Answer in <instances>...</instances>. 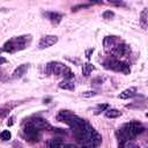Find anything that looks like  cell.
Wrapping results in <instances>:
<instances>
[{"mask_svg": "<svg viewBox=\"0 0 148 148\" xmlns=\"http://www.w3.org/2000/svg\"><path fill=\"white\" fill-rule=\"evenodd\" d=\"M143 131H145V127L139 121L133 120V121H128V123L124 124L118 131V135H120L118 139L119 140V147H124L127 141H130L131 139L141 134Z\"/></svg>", "mask_w": 148, "mask_h": 148, "instance_id": "6da1fadb", "label": "cell"}, {"mask_svg": "<svg viewBox=\"0 0 148 148\" xmlns=\"http://www.w3.org/2000/svg\"><path fill=\"white\" fill-rule=\"evenodd\" d=\"M31 42V35H22L16 36L7 40L2 46V52L14 53L16 51H21L28 47V45Z\"/></svg>", "mask_w": 148, "mask_h": 148, "instance_id": "7a4b0ae2", "label": "cell"}, {"mask_svg": "<svg viewBox=\"0 0 148 148\" xmlns=\"http://www.w3.org/2000/svg\"><path fill=\"white\" fill-rule=\"evenodd\" d=\"M69 72H71L69 67L66 66L65 64L60 62V61H50L45 66V73L47 75L53 74L57 76H64L65 77Z\"/></svg>", "mask_w": 148, "mask_h": 148, "instance_id": "3957f363", "label": "cell"}, {"mask_svg": "<svg viewBox=\"0 0 148 148\" xmlns=\"http://www.w3.org/2000/svg\"><path fill=\"white\" fill-rule=\"evenodd\" d=\"M103 65L106 69H111V71H114V72H120V73H124V74H128L130 73V67L127 64L118 60L117 58L114 57H109L106 58L104 61H103Z\"/></svg>", "mask_w": 148, "mask_h": 148, "instance_id": "277c9868", "label": "cell"}, {"mask_svg": "<svg viewBox=\"0 0 148 148\" xmlns=\"http://www.w3.org/2000/svg\"><path fill=\"white\" fill-rule=\"evenodd\" d=\"M102 142V135L91 126L88 127V134H87V140L83 147L86 148H95L99 146Z\"/></svg>", "mask_w": 148, "mask_h": 148, "instance_id": "5b68a950", "label": "cell"}, {"mask_svg": "<svg viewBox=\"0 0 148 148\" xmlns=\"http://www.w3.org/2000/svg\"><path fill=\"white\" fill-rule=\"evenodd\" d=\"M23 134L25 139L31 142H37L40 138V131L29 121H27L23 126Z\"/></svg>", "mask_w": 148, "mask_h": 148, "instance_id": "8992f818", "label": "cell"}, {"mask_svg": "<svg viewBox=\"0 0 148 148\" xmlns=\"http://www.w3.org/2000/svg\"><path fill=\"white\" fill-rule=\"evenodd\" d=\"M58 43V37L54 36V35H46L44 37L40 38L39 43H38V49L39 50H44V49H47L54 44Z\"/></svg>", "mask_w": 148, "mask_h": 148, "instance_id": "52a82bcc", "label": "cell"}, {"mask_svg": "<svg viewBox=\"0 0 148 148\" xmlns=\"http://www.w3.org/2000/svg\"><path fill=\"white\" fill-rule=\"evenodd\" d=\"M118 43H119V40L116 38V36H106V37L104 38V40H103L104 51H105L106 53L111 54Z\"/></svg>", "mask_w": 148, "mask_h": 148, "instance_id": "ba28073f", "label": "cell"}, {"mask_svg": "<svg viewBox=\"0 0 148 148\" xmlns=\"http://www.w3.org/2000/svg\"><path fill=\"white\" fill-rule=\"evenodd\" d=\"M29 123H31L35 127H37L39 131H43V130H53L52 128V126L45 120V119H43V118H40V117H35V118H31L30 120H29Z\"/></svg>", "mask_w": 148, "mask_h": 148, "instance_id": "9c48e42d", "label": "cell"}, {"mask_svg": "<svg viewBox=\"0 0 148 148\" xmlns=\"http://www.w3.org/2000/svg\"><path fill=\"white\" fill-rule=\"evenodd\" d=\"M28 68H29V64H22V65H20V66L13 72L12 79H20V77H22V76L25 74V72H27Z\"/></svg>", "mask_w": 148, "mask_h": 148, "instance_id": "30bf717a", "label": "cell"}, {"mask_svg": "<svg viewBox=\"0 0 148 148\" xmlns=\"http://www.w3.org/2000/svg\"><path fill=\"white\" fill-rule=\"evenodd\" d=\"M136 91H138V89H136L135 87H130V88L123 90V91L118 95V98H121V99L131 98V97H133V96L136 95Z\"/></svg>", "mask_w": 148, "mask_h": 148, "instance_id": "8fae6325", "label": "cell"}, {"mask_svg": "<svg viewBox=\"0 0 148 148\" xmlns=\"http://www.w3.org/2000/svg\"><path fill=\"white\" fill-rule=\"evenodd\" d=\"M44 15L47 17V20H50L53 24H58L61 18H62V15L59 14V13H56V12H46L44 13Z\"/></svg>", "mask_w": 148, "mask_h": 148, "instance_id": "7c38bea8", "label": "cell"}, {"mask_svg": "<svg viewBox=\"0 0 148 148\" xmlns=\"http://www.w3.org/2000/svg\"><path fill=\"white\" fill-rule=\"evenodd\" d=\"M47 146H49V148H64L65 143H64L62 139H60V138H52L49 140Z\"/></svg>", "mask_w": 148, "mask_h": 148, "instance_id": "4fadbf2b", "label": "cell"}, {"mask_svg": "<svg viewBox=\"0 0 148 148\" xmlns=\"http://www.w3.org/2000/svg\"><path fill=\"white\" fill-rule=\"evenodd\" d=\"M75 113H73L72 111H69V110H61L59 113H58V116H57V119L59 120V121H61V123H66V120L67 119H69L72 116H74Z\"/></svg>", "mask_w": 148, "mask_h": 148, "instance_id": "5bb4252c", "label": "cell"}, {"mask_svg": "<svg viewBox=\"0 0 148 148\" xmlns=\"http://www.w3.org/2000/svg\"><path fill=\"white\" fill-rule=\"evenodd\" d=\"M59 88L60 89H65V90H74L75 89V86L73 83L72 80H66L64 79L60 83H59Z\"/></svg>", "mask_w": 148, "mask_h": 148, "instance_id": "9a60e30c", "label": "cell"}, {"mask_svg": "<svg viewBox=\"0 0 148 148\" xmlns=\"http://www.w3.org/2000/svg\"><path fill=\"white\" fill-rule=\"evenodd\" d=\"M105 117L106 118H111V119H113V118H118V117H120L121 116V111H119V110H117V109H108L106 111H105Z\"/></svg>", "mask_w": 148, "mask_h": 148, "instance_id": "2e32d148", "label": "cell"}, {"mask_svg": "<svg viewBox=\"0 0 148 148\" xmlns=\"http://www.w3.org/2000/svg\"><path fill=\"white\" fill-rule=\"evenodd\" d=\"M140 23L143 28L148 27V8H145L140 14Z\"/></svg>", "mask_w": 148, "mask_h": 148, "instance_id": "e0dca14e", "label": "cell"}, {"mask_svg": "<svg viewBox=\"0 0 148 148\" xmlns=\"http://www.w3.org/2000/svg\"><path fill=\"white\" fill-rule=\"evenodd\" d=\"M94 69H95V66H92L90 62H86V64H83V67H82V75L87 77L91 74V72Z\"/></svg>", "mask_w": 148, "mask_h": 148, "instance_id": "ac0fdd59", "label": "cell"}, {"mask_svg": "<svg viewBox=\"0 0 148 148\" xmlns=\"http://www.w3.org/2000/svg\"><path fill=\"white\" fill-rule=\"evenodd\" d=\"M0 136H1V139H2L3 141H8V140L12 138V133H10L8 130H3V131L1 132V134H0Z\"/></svg>", "mask_w": 148, "mask_h": 148, "instance_id": "d6986e66", "label": "cell"}, {"mask_svg": "<svg viewBox=\"0 0 148 148\" xmlns=\"http://www.w3.org/2000/svg\"><path fill=\"white\" fill-rule=\"evenodd\" d=\"M96 95H97V92L94 90H87V91L82 92V97H84V98H90V97H94Z\"/></svg>", "mask_w": 148, "mask_h": 148, "instance_id": "ffe728a7", "label": "cell"}, {"mask_svg": "<svg viewBox=\"0 0 148 148\" xmlns=\"http://www.w3.org/2000/svg\"><path fill=\"white\" fill-rule=\"evenodd\" d=\"M102 16H103L104 20H112V17L114 16V13L112 10H105Z\"/></svg>", "mask_w": 148, "mask_h": 148, "instance_id": "44dd1931", "label": "cell"}, {"mask_svg": "<svg viewBox=\"0 0 148 148\" xmlns=\"http://www.w3.org/2000/svg\"><path fill=\"white\" fill-rule=\"evenodd\" d=\"M108 109H109V104H99V105L97 106V109H96L95 113H96V114H98V113H101L102 111H106Z\"/></svg>", "mask_w": 148, "mask_h": 148, "instance_id": "7402d4cb", "label": "cell"}, {"mask_svg": "<svg viewBox=\"0 0 148 148\" xmlns=\"http://www.w3.org/2000/svg\"><path fill=\"white\" fill-rule=\"evenodd\" d=\"M88 6H89V3L88 5H79V6H75V7L72 8V12H76V10H79V8H84V7H88Z\"/></svg>", "mask_w": 148, "mask_h": 148, "instance_id": "603a6c76", "label": "cell"}, {"mask_svg": "<svg viewBox=\"0 0 148 148\" xmlns=\"http://www.w3.org/2000/svg\"><path fill=\"white\" fill-rule=\"evenodd\" d=\"M92 52H94V49H89V50H87V51H86V57H87L88 59H90Z\"/></svg>", "mask_w": 148, "mask_h": 148, "instance_id": "cb8c5ba5", "label": "cell"}, {"mask_svg": "<svg viewBox=\"0 0 148 148\" xmlns=\"http://www.w3.org/2000/svg\"><path fill=\"white\" fill-rule=\"evenodd\" d=\"M125 145H126V147H127V148H139L138 146H135L134 143H132V142H130V141H127Z\"/></svg>", "mask_w": 148, "mask_h": 148, "instance_id": "d4e9b609", "label": "cell"}, {"mask_svg": "<svg viewBox=\"0 0 148 148\" xmlns=\"http://www.w3.org/2000/svg\"><path fill=\"white\" fill-rule=\"evenodd\" d=\"M14 119H15V117H14V116H13V117H10V118L8 119V121H7V125H8V126H12V125L14 124Z\"/></svg>", "mask_w": 148, "mask_h": 148, "instance_id": "484cf974", "label": "cell"}, {"mask_svg": "<svg viewBox=\"0 0 148 148\" xmlns=\"http://www.w3.org/2000/svg\"><path fill=\"white\" fill-rule=\"evenodd\" d=\"M64 148H76L74 145H65V147Z\"/></svg>", "mask_w": 148, "mask_h": 148, "instance_id": "4316f807", "label": "cell"}, {"mask_svg": "<svg viewBox=\"0 0 148 148\" xmlns=\"http://www.w3.org/2000/svg\"><path fill=\"white\" fill-rule=\"evenodd\" d=\"M146 117H148V112H147V113H146Z\"/></svg>", "mask_w": 148, "mask_h": 148, "instance_id": "83f0119b", "label": "cell"}, {"mask_svg": "<svg viewBox=\"0 0 148 148\" xmlns=\"http://www.w3.org/2000/svg\"><path fill=\"white\" fill-rule=\"evenodd\" d=\"M147 28H148V27H147Z\"/></svg>", "mask_w": 148, "mask_h": 148, "instance_id": "f1b7e54d", "label": "cell"}]
</instances>
